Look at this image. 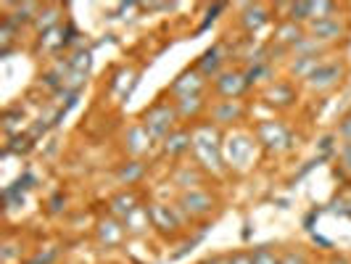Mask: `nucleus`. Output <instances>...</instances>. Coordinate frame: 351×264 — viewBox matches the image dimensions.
<instances>
[{
    "label": "nucleus",
    "mask_w": 351,
    "mask_h": 264,
    "mask_svg": "<svg viewBox=\"0 0 351 264\" xmlns=\"http://www.w3.org/2000/svg\"><path fill=\"white\" fill-rule=\"evenodd\" d=\"M193 154L198 158V164L204 169H209L214 175H219L225 167H222V145H219V135L211 124H201L193 130Z\"/></svg>",
    "instance_id": "f257e3e1"
},
{
    "label": "nucleus",
    "mask_w": 351,
    "mask_h": 264,
    "mask_svg": "<svg viewBox=\"0 0 351 264\" xmlns=\"http://www.w3.org/2000/svg\"><path fill=\"white\" fill-rule=\"evenodd\" d=\"M177 106H169V104H156L154 108H148L145 111V117H143V127L148 130V135L151 138H169L172 135V127L177 122Z\"/></svg>",
    "instance_id": "f03ea898"
},
{
    "label": "nucleus",
    "mask_w": 351,
    "mask_h": 264,
    "mask_svg": "<svg viewBox=\"0 0 351 264\" xmlns=\"http://www.w3.org/2000/svg\"><path fill=\"white\" fill-rule=\"evenodd\" d=\"M254 148H256L254 138H248V135H232L222 145V154H225L228 167H232V169H246L248 164H251V158H254Z\"/></svg>",
    "instance_id": "7ed1b4c3"
},
{
    "label": "nucleus",
    "mask_w": 351,
    "mask_h": 264,
    "mask_svg": "<svg viewBox=\"0 0 351 264\" xmlns=\"http://www.w3.org/2000/svg\"><path fill=\"white\" fill-rule=\"evenodd\" d=\"M256 135H259V143H264L269 151H282L291 143V132L280 122H262L256 127Z\"/></svg>",
    "instance_id": "20e7f679"
},
{
    "label": "nucleus",
    "mask_w": 351,
    "mask_h": 264,
    "mask_svg": "<svg viewBox=\"0 0 351 264\" xmlns=\"http://www.w3.org/2000/svg\"><path fill=\"white\" fill-rule=\"evenodd\" d=\"M180 206L188 211L191 217H204V214L211 211L214 201H211V195L204 193V191H188V193H182V198H180Z\"/></svg>",
    "instance_id": "39448f33"
},
{
    "label": "nucleus",
    "mask_w": 351,
    "mask_h": 264,
    "mask_svg": "<svg viewBox=\"0 0 351 264\" xmlns=\"http://www.w3.org/2000/svg\"><path fill=\"white\" fill-rule=\"evenodd\" d=\"M148 214H151V225L161 232H175L180 228V222H177L175 211L169 209V206H164V204H151L148 206Z\"/></svg>",
    "instance_id": "423d86ee"
},
{
    "label": "nucleus",
    "mask_w": 351,
    "mask_h": 264,
    "mask_svg": "<svg viewBox=\"0 0 351 264\" xmlns=\"http://www.w3.org/2000/svg\"><path fill=\"white\" fill-rule=\"evenodd\" d=\"M204 88V80L195 74V71H185L182 77H177L175 85H172V93L180 95V98H188V95H198Z\"/></svg>",
    "instance_id": "0eeeda50"
},
{
    "label": "nucleus",
    "mask_w": 351,
    "mask_h": 264,
    "mask_svg": "<svg viewBox=\"0 0 351 264\" xmlns=\"http://www.w3.org/2000/svg\"><path fill=\"white\" fill-rule=\"evenodd\" d=\"M246 85H248V80H243V74H238V71L222 74V77L217 80V90H219V95H225V98L241 95V93L246 90Z\"/></svg>",
    "instance_id": "6e6552de"
},
{
    "label": "nucleus",
    "mask_w": 351,
    "mask_h": 264,
    "mask_svg": "<svg viewBox=\"0 0 351 264\" xmlns=\"http://www.w3.org/2000/svg\"><path fill=\"white\" fill-rule=\"evenodd\" d=\"M124 232H127V230H124L119 222L104 219V222H101V230H98V238H101V243H106V246H117V243H122Z\"/></svg>",
    "instance_id": "1a4fd4ad"
},
{
    "label": "nucleus",
    "mask_w": 351,
    "mask_h": 264,
    "mask_svg": "<svg viewBox=\"0 0 351 264\" xmlns=\"http://www.w3.org/2000/svg\"><path fill=\"white\" fill-rule=\"evenodd\" d=\"M188 148H193V132H188V130L172 132V135L164 141V151H167V154H182V151H188Z\"/></svg>",
    "instance_id": "9d476101"
},
{
    "label": "nucleus",
    "mask_w": 351,
    "mask_h": 264,
    "mask_svg": "<svg viewBox=\"0 0 351 264\" xmlns=\"http://www.w3.org/2000/svg\"><path fill=\"white\" fill-rule=\"evenodd\" d=\"M148 145H151V135H148V130L145 127H132L130 132H127V148H130V154H143V151H148Z\"/></svg>",
    "instance_id": "9b49d317"
},
{
    "label": "nucleus",
    "mask_w": 351,
    "mask_h": 264,
    "mask_svg": "<svg viewBox=\"0 0 351 264\" xmlns=\"http://www.w3.org/2000/svg\"><path fill=\"white\" fill-rule=\"evenodd\" d=\"M151 225V214H148V206H138L130 217H124V230L127 232H145V228Z\"/></svg>",
    "instance_id": "f8f14e48"
},
{
    "label": "nucleus",
    "mask_w": 351,
    "mask_h": 264,
    "mask_svg": "<svg viewBox=\"0 0 351 264\" xmlns=\"http://www.w3.org/2000/svg\"><path fill=\"white\" fill-rule=\"evenodd\" d=\"M338 74H341L338 67H317L309 77V85L312 88H328V85H333V80H338Z\"/></svg>",
    "instance_id": "ddd939ff"
},
{
    "label": "nucleus",
    "mask_w": 351,
    "mask_h": 264,
    "mask_svg": "<svg viewBox=\"0 0 351 264\" xmlns=\"http://www.w3.org/2000/svg\"><path fill=\"white\" fill-rule=\"evenodd\" d=\"M241 114H243V108L238 106V101H225L214 108V119L219 124L235 122V119H241Z\"/></svg>",
    "instance_id": "4468645a"
},
{
    "label": "nucleus",
    "mask_w": 351,
    "mask_h": 264,
    "mask_svg": "<svg viewBox=\"0 0 351 264\" xmlns=\"http://www.w3.org/2000/svg\"><path fill=\"white\" fill-rule=\"evenodd\" d=\"M312 32L317 37H322V40H333V37L341 35V27H338L335 19H328V21H315L312 24Z\"/></svg>",
    "instance_id": "2eb2a0df"
},
{
    "label": "nucleus",
    "mask_w": 351,
    "mask_h": 264,
    "mask_svg": "<svg viewBox=\"0 0 351 264\" xmlns=\"http://www.w3.org/2000/svg\"><path fill=\"white\" fill-rule=\"evenodd\" d=\"M111 209H114V214H117V217H130L132 211L138 209V204H135V198H132V195L122 193V195H117V198L111 201Z\"/></svg>",
    "instance_id": "dca6fc26"
},
{
    "label": "nucleus",
    "mask_w": 351,
    "mask_h": 264,
    "mask_svg": "<svg viewBox=\"0 0 351 264\" xmlns=\"http://www.w3.org/2000/svg\"><path fill=\"white\" fill-rule=\"evenodd\" d=\"M264 21H267V11H264L262 5H248L246 8V16H243V24H246V29H259Z\"/></svg>",
    "instance_id": "f3484780"
},
{
    "label": "nucleus",
    "mask_w": 351,
    "mask_h": 264,
    "mask_svg": "<svg viewBox=\"0 0 351 264\" xmlns=\"http://www.w3.org/2000/svg\"><path fill=\"white\" fill-rule=\"evenodd\" d=\"M219 64H222V56H219V48H211V51L204 53V58L198 61V69L204 71V74H214V71L219 69Z\"/></svg>",
    "instance_id": "a211bd4d"
},
{
    "label": "nucleus",
    "mask_w": 351,
    "mask_h": 264,
    "mask_svg": "<svg viewBox=\"0 0 351 264\" xmlns=\"http://www.w3.org/2000/svg\"><path fill=\"white\" fill-rule=\"evenodd\" d=\"M251 264H282V256H278L269 246H262L251 254Z\"/></svg>",
    "instance_id": "6ab92c4d"
},
{
    "label": "nucleus",
    "mask_w": 351,
    "mask_h": 264,
    "mask_svg": "<svg viewBox=\"0 0 351 264\" xmlns=\"http://www.w3.org/2000/svg\"><path fill=\"white\" fill-rule=\"evenodd\" d=\"M198 108H201V98L198 95H188V98H180L177 101V114L180 117H188V114H198Z\"/></svg>",
    "instance_id": "aec40b11"
},
{
    "label": "nucleus",
    "mask_w": 351,
    "mask_h": 264,
    "mask_svg": "<svg viewBox=\"0 0 351 264\" xmlns=\"http://www.w3.org/2000/svg\"><path fill=\"white\" fill-rule=\"evenodd\" d=\"M141 175H143V164H138V161H130L127 167H122V169H119V180H122V182H127V185H130V182H135Z\"/></svg>",
    "instance_id": "412c9836"
},
{
    "label": "nucleus",
    "mask_w": 351,
    "mask_h": 264,
    "mask_svg": "<svg viewBox=\"0 0 351 264\" xmlns=\"http://www.w3.org/2000/svg\"><path fill=\"white\" fill-rule=\"evenodd\" d=\"M291 19H309V3H299V5H291Z\"/></svg>",
    "instance_id": "4be33fe9"
},
{
    "label": "nucleus",
    "mask_w": 351,
    "mask_h": 264,
    "mask_svg": "<svg viewBox=\"0 0 351 264\" xmlns=\"http://www.w3.org/2000/svg\"><path fill=\"white\" fill-rule=\"evenodd\" d=\"M282 264H306V256H304L301 251H288V254L282 256Z\"/></svg>",
    "instance_id": "5701e85b"
},
{
    "label": "nucleus",
    "mask_w": 351,
    "mask_h": 264,
    "mask_svg": "<svg viewBox=\"0 0 351 264\" xmlns=\"http://www.w3.org/2000/svg\"><path fill=\"white\" fill-rule=\"evenodd\" d=\"M53 21H56V11H45V14H40V19H37V27L40 29H48Z\"/></svg>",
    "instance_id": "b1692460"
},
{
    "label": "nucleus",
    "mask_w": 351,
    "mask_h": 264,
    "mask_svg": "<svg viewBox=\"0 0 351 264\" xmlns=\"http://www.w3.org/2000/svg\"><path fill=\"white\" fill-rule=\"evenodd\" d=\"M341 161H343V167L351 172V143L343 145V151H341Z\"/></svg>",
    "instance_id": "393cba45"
},
{
    "label": "nucleus",
    "mask_w": 351,
    "mask_h": 264,
    "mask_svg": "<svg viewBox=\"0 0 351 264\" xmlns=\"http://www.w3.org/2000/svg\"><path fill=\"white\" fill-rule=\"evenodd\" d=\"M204 264H232L228 259V256H211V259H206Z\"/></svg>",
    "instance_id": "a878e982"
}]
</instances>
